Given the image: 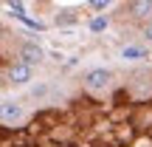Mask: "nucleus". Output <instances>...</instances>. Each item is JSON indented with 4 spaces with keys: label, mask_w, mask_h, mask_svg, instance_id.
<instances>
[{
    "label": "nucleus",
    "mask_w": 152,
    "mask_h": 147,
    "mask_svg": "<svg viewBox=\"0 0 152 147\" xmlns=\"http://www.w3.org/2000/svg\"><path fill=\"white\" fill-rule=\"evenodd\" d=\"M110 79H113V74L107 71V68H93V71L85 74V88L93 93H102L110 88Z\"/></svg>",
    "instance_id": "obj_1"
},
{
    "label": "nucleus",
    "mask_w": 152,
    "mask_h": 147,
    "mask_svg": "<svg viewBox=\"0 0 152 147\" xmlns=\"http://www.w3.org/2000/svg\"><path fill=\"white\" fill-rule=\"evenodd\" d=\"M23 105L20 102H0V122H6V125H14V122H20L23 119Z\"/></svg>",
    "instance_id": "obj_2"
},
{
    "label": "nucleus",
    "mask_w": 152,
    "mask_h": 147,
    "mask_svg": "<svg viewBox=\"0 0 152 147\" xmlns=\"http://www.w3.org/2000/svg\"><path fill=\"white\" fill-rule=\"evenodd\" d=\"M20 57H23V65H28V68H34V65H39V62H42V57H45V51L39 48L37 43H26L20 48Z\"/></svg>",
    "instance_id": "obj_3"
},
{
    "label": "nucleus",
    "mask_w": 152,
    "mask_h": 147,
    "mask_svg": "<svg viewBox=\"0 0 152 147\" xmlns=\"http://www.w3.org/2000/svg\"><path fill=\"white\" fill-rule=\"evenodd\" d=\"M34 79V68L23 65V62H14V65L9 68V82H14V85H26V82Z\"/></svg>",
    "instance_id": "obj_4"
},
{
    "label": "nucleus",
    "mask_w": 152,
    "mask_h": 147,
    "mask_svg": "<svg viewBox=\"0 0 152 147\" xmlns=\"http://www.w3.org/2000/svg\"><path fill=\"white\" fill-rule=\"evenodd\" d=\"M141 57H147V51L141 45H124L121 48V60H141Z\"/></svg>",
    "instance_id": "obj_5"
},
{
    "label": "nucleus",
    "mask_w": 152,
    "mask_h": 147,
    "mask_svg": "<svg viewBox=\"0 0 152 147\" xmlns=\"http://www.w3.org/2000/svg\"><path fill=\"white\" fill-rule=\"evenodd\" d=\"M104 28H107V17H96L90 23V31H104Z\"/></svg>",
    "instance_id": "obj_6"
},
{
    "label": "nucleus",
    "mask_w": 152,
    "mask_h": 147,
    "mask_svg": "<svg viewBox=\"0 0 152 147\" xmlns=\"http://www.w3.org/2000/svg\"><path fill=\"white\" fill-rule=\"evenodd\" d=\"M9 9H11V14H17V17H26V14H23V9H26L23 3H9Z\"/></svg>",
    "instance_id": "obj_7"
},
{
    "label": "nucleus",
    "mask_w": 152,
    "mask_h": 147,
    "mask_svg": "<svg viewBox=\"0 0 152 147\" xmlns=\"http://www.w3.org/2000/svg\"><path fill=\"white\" fill-rule=\"evenodd\" d=\"M132 9H135V14H138V17H144V14L149 11V3H135Z\"/></svg>",
    "instance_id": "obj_8"
},
{
    "label": "nucleus",
    "mask_w": 152,
    "mask_h": 147,
    "mask_svg": "<svg viewBox=\"0 0 152 147\" xmlns=\"http://www.w3.org/2000/svg\"><path fill=\"white\" fill-rule=\"evenodd\" d=\"M110 6V0H96V3H93V9H107Z\"/></svg>",
    "instance_id": "obj_9"
},
{
    "label": "nucleus",
    "mask_w": 152,
    "mask_h": 147,
    "mask_svg": "<svg viewBox=\"0 0 152 147\" xmlns=\"http://www.w3.org/2000/svg\"><path fill=\"white\" fill-rule=\"evenodd\" d=\"M0 37H3V28H0Z\"/></svg>",
    "instance_id": "obj_10"
}]
</instances>
